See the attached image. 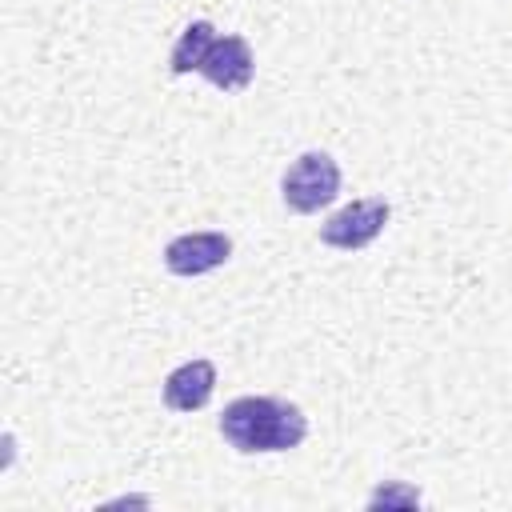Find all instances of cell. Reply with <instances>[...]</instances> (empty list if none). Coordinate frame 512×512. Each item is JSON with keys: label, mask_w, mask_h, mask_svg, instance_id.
<instances>
[{"label": "cell", "mask_w": 512, "mask_h": 512, "mask_svg": "<svg viewBox=\"0 0 512 512\" xmlns=\"http://www.w3.org/2000/svg\"><path fill=\"white\" fill-rule=\"evenodd\" d=\"M220 436L236 452H288L308 436V416L276 396H240L220 412Z\"/></svg>", "instance_id": "1"}, {"label": "cell", "mask_w": 512, "mask_h": 512, "mask_svg": "<svg viewBox=\"0 0 512 512\" xmlns=\"http://www.w3.org/2000/svg\"><path fill=\"white\" fill-rule=\"evenodd\" d=\"M284 204L292 212H320L340 192V168L328 152H304L280 180Z\"/></svg>", "instance_id": "2"}, {"label": "cell", "mask_w": 512, "mask_h": 512, "mask_svg": "<svg viewBox=\"0 0 512 512\" xmlns=\"http://www.w3.org/2000/svg\"><path fill=\"white\" fill-rule=\"evenodd\" d=\"M388 224V200L384 196H368V200H352L348 208H340L336 216L324 220L320 240L344 252H356L364 244H372Z\"/></svg>", "instance_id": "3"}, {"label": "cell", "mask_w": 512, "mask_h": 512, "mask_svg": "<svg viewBox=\"0 0 512 512\" xmlns=\"http://www.w3.org/2000/svg\"><path fill=\"white\" fill-rule=\"evenodd\" d=\"M228 256H232V240L224 232H184V236L168 240L164 268L172 276H204V272L220 268Z\"/></svg>", "instance_id": "4"}, {"label": "cell", "mask_w": 512, "mask_h": 512, "mask_svg": "<svg viewBox=\"0 0 512 512\" xmlns=\"http://www.w3.org/2000/svg\"><path fill=\"white\" fill-rule=\"evenodd\" d=\"M252 68H256V60H252V48L244 36H216V44L208 48V56L200 64V76L224 92H240V88H248Z\"/></svg>", "instance_id": "5"}, {"label": "cell", "mask_w": 512, "mask_h": 512, "mask_svg": "<svg viewBox=\"0 0 512 512\" xmlns=\"http://www.w3.org/2000/svg\"><path fill=\"white\" fill-rule=\"evenodd\" d=\"M212 388H216V368L212 360H188L180 368L168 372L164 380V404L172 412H196L212 400Z\"/></svg>", "instance_id": "6"}, {"label": "cell", "mask_w": 512, "mask_h": 512, "mask_svg": "<svg viewBox=\"0 0 512 512\" xmlns=\"http://www.w3.org/2000/svg\"><path fill=\"white\" fill-rule=\"evenodd\" d=\"M212 44H216V28H212L208 20H192V24L184 28V36L176 40L172 56H168V68H172L176 76L200 72V64H204V56H208Z\"/></svg>", "instance_id": "7"}, {"label": "cell", "mask_w": 512, "mask_h": 512, "mask_svg": "<svg viewBox=\"0 0 512 512\" xmlns=\"http://www.w3.org/2000/svg\"><path fill=\"white\" fill-rule=\"evenodd\" d=\"M368 504H372V508H376V504H420V492H404V488H376Z\"/></svg>", "instance_id": "8"}]
</instances>
